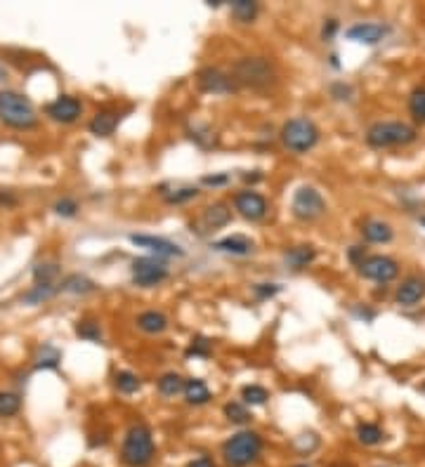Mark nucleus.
<instances>
[{
    "mask_svg": "<svg viewBox=\"0 0 425 467\" xmlns=\"http://www.w3.org/2000/svg\"><path fill=\"white\" fill-rule=\"evenodd\" d=\"M130 274H133V284L140 288H154L159 284H163L168 279V267H165L163 259L159 257H135L133 267H130Z\"/></svg>",
    "mask_w": 425,
    "mask_h": 467,
    "instance_id": "6e6552de",
    "label": "nucleus"
},
{
    "mask_svg": "<svg viewBox=\"0 0 425 467\" xmlns=\"http://www.w3.org/2000/svg\"><path fill=\"white\" fill-rule=\"evenodd\" d=\"M241 399H244L246 406H265L269 399V392L262 385H246L241 390Z\"/></svg>",
    "mask_w": 425,
    "mask_h": 467,
    "instance_id": "c756f323",
    "label": "nucleus"
},
{
    "mask_svg": "<svg viewBox=\"0 0 425 467\" xmlns=\"http://www.w3.org/2000/svg\"><path fill=\"white\" fill-rule=\"evenodd\" d=\"M21 408V396L15 392H0V418H12Z\"/></svg>",
    "mask_w": 425,
    "mask_h": 467,
    "instance_id": "7c9ffc66",
    "label": "nucleus"
},
{
    "mask_svg": "<svg viewBox=\"0 0 425 467\" xmlns=\"http://www.w3.org/2000/svg\"><path fill=\"white\" fill-rule=\"evenodd\" d=\"M57 291H60V288H55V286H33L31 291L24 295V302L26 304H40V302H45V300L53 297Z\"/></svg>",
    "mask_w": 425,
    "mask_h": 467,
    "instance_id": "f704fd0d",
    "label": "nucleus"
},
{
    "mask_svg": "<svg viewBox=\"0 0 425 467\" xmlns=\"http://www.w3.org/2000/svg\"><path fill=\"white\" fill-rule=\"evenodd\" d=\"M232 220V210H229L227 203H212L204 210L201 215V224L206 227V232H215V229H222L225 224H229Z\"/></svg>",
    "mask_w": 425,
    "mask_h": 467,
    "instance_id": "dca6fc26",
    "label": "nucleus"
},
{
    "mask_svg": "<svg viewBox=\"0 0 425 467\" xmlns=\"http://www.w3.org/2000/svg\"><path fill=\"white\" fill-rule=\"evenodd\" d=\"M210 354V342L206 338H197L192 340V345H189L187 349V356H208Z\"/></svg>",
    "mask_w": 425,
    "mask_h": 467,
    "instance_id": "4c0bfd02",
    "label": "nucleus"
},
{
    "mask_svg": "<svg viewBox=\"0 0 425 467\" xmlns=\"http://www.w3.org/2000/svg\"><path fill=\"white\" fill-rule=\"evenodd\" d=\"M185 399L189 406H204L210 401V390L206 385V380L201 378H189L185 380Z\"/></svg>",
    "mask_w": 425,
    "mask_h": 467,
    "instance_id": "4be33fe9",
    "label": "nucleus"
},
{
    "mask_svg": "<svg viewBox=\"0 0 425 467\" xmlns=\"http://www.w3.org/2000/svg\"><path fill=\"white\" fill-rule=\"evenodd\" d=\"M197 196H199L197 187H182V189H173V192H163V201L170 205H182V203L194 201Z\"/></svg>",
    "mask_w": 425,
    "mask_h": 467,
    "instance_id": "2f4dec72",
    "label": "nucleus"
},
{
    "mask_svg": "<svg viewBox=\"0 0 425 467\" xmlns=\"http://www.w3.org/2000/svg\"><path fill=\"white\" fill-rule=\"evenodd\" d=\"M57 276H60V264L40 262L33 267V286H55Z\"/></svg>",
    "mask_w": 425,
    "mask_h": 467,
    "instance_id": "a878e982",
    "label": "nucleus"
},
{
    "mask_svg": "<svg viewBox=\"0 0 425 467\" xmlns=\"http://www.w3.org/2000/svg\"><path fill=\"white\" fill-rule=\"evenodd\" d=\"M156 455L152 430L147 425H133L120 443V463L128 467H147Z\"/></svg>",
    "mask_w": 425,
    "mask_h": 467,
    "instance_id": "f03ea898",
    "label": "nucleus"
},
{
    "mask_svg": "<svg viewBox=\"0 0 425 467\" xmlns=\"http://www.w3.org/2000/svg\"><path fill=\"white\" fill-rule=\"evenodd\" d=\"M135 324L142 333H147V336H161V333L168 328V316L161 314V311H156V309H149V311H142V314L137 316Z\"/></svg>",
    "mask_w": 425,
    "mask_h": 467,
    "instance_id": "6ab92c4d",
    "label": "nucleus"
},
{
    "mask_svg": "<svg viewBox=\"0 0 425 467\" xmlns=\"http://www.w3.org/2000/svg\"><path fill=\"white\" fill-rule=\"evenodd\" d=\"M114 385H116L120 394H135V392L142 387V380L140 376H135L133 371H118L116 376H114Z\"/></svg>",
    "mask_w": 425,
    "mask_h": 467,
    "instance_id": "cd10ccee",
    "label": "nucleus"
},
{
    "mask_svg": "<svg viewBox=\"0 0 425 467\" xmlns=\"http://www.w3.org/2000/svg\"><path fill=\"white\" fill-rule=\"evenodd\" d=\"M262 437L253 430H241L222 443V458L229 467H251L262 455Z\"/></svg>",
    "mask_w": 425,
    "mask_h": 467,
    "instance_id": "f257e3e1",
    "label": "nucleus"
},
{
    "mask_svg": "<svg viewBox=\"0 0 425 467\" xmlns=\"http://www.w3.org/2000/svg\"><path fill=\"white\" fill-rule=\"evenodd\" d=\"M359 274L364 279L378 281V284H388V281H392L399 274V264L397 259L388 255H371L359 262Z\"/></svg>",
    "mask_w": 425,
    "mask_h": 467,
    "instance_id": "1a4fd4ad",
    "label": "nucleus"
},
{
    "mask_svg": "<svg viewBox=\"0 0 425 467\" xmlns=\"http://www.w3.org/2000/svg\"><path fill=\"white\" fill-rule=\"evenodd\" d=\"M212 248L220 253H227V255H251L253 253V241L248 239V236H241V234H234V236H225V239L215 241L212 244Z\"/></svg>",
    "mask_w": 425,
    "mask_h": 467,
    "instance_id": "f3484780",
    "label": "nucleus"
},
{
    "mask_svg": "<svg viewBox=\"0 0 425 467\" xmlns=\"http://www.w3.org/2000/svg\"><path fill=\"white\" fill-rule=\"evenodd\" d=\"M319 142V128L314 120L307 116H298L284 123L281 128V144L289 149L291 154H307L317 147Z\"/></svg>",
    "mask_w": 425,
    "mask_h": 467,
    "instance_id": "39448f33",
    "label": "nucleus"
},
{
    "mask_svg": "<svg viewBox=\"0 0 425 467\" xmlns=\"http://www.w3.org/2000/svg\"><path fill=\"white\" fill-rule=\"evenodd\" d=\"M199 88L204 92H212V95H229L237 90V83L232 80L229 73H222L220 68H204L197 76Z\"/></svg>",
    "mask_w": 425,
    "mask_h": 467,
    "instance_id": "f8f14e48",
    "label": "nucleus"
},
{
    "mask_svg": "<svg viewBox=\"0 0 425 467\" xmlns=\"http://www.w3.org/2000/svg\"><path fill=\"white\" fill-rule=\"evenodd\" d=\"M95 288L97 286H95L93 279H88V276H83V274H71V276H66V279L62 281L60 291L62 293H71V295H88V293H93Z\"/></svg>",
    "mask_w": 425,
    "mask_h": 467,
    "instance_id": "5701e85b",
    "label": "nucleus"
},
{
    "mask_svg": "<svg viewBox=\"0 0 425 467\" xmlns=\"http://www.w3.org/2000/svg\"><path fill=\"white\" fill-rule=\"evenodd\" d=\"M232 17L239 21V24H251V21H255L257 12H260V8H257V3H253V0H232Z\"/></svg>",
    "mask_w": 425,
    "mask_h": 467,
    "instance_id": "b1692460",
    "label": "nucleus"
},
{
    "mask_svg": "<svg viewBox=\"0 0 425 467\" xmlns=\"http://www.w3.org/2000/svg\"><path fill=\"white\" fill-rule=\"evenodd\" d=\"M130 241L137 246V248H145V250L152 253V257H182L185 255V250H182L180 246L173 244V241L168 239H161V236H149V234H133L130 236Z\"/></svg>",
    "mask_w": 425,
    "mask_h": 467,
    "instance_id": "9b49d317",
    "label": "nucleus"
},
{
    "mask_svg": "<svg viewBox=\"0 0 425 467\" xmlns=\"http://www.w3.org/2000/svg\"><path fill=\"white\" fill-rule=\"evenodd\" d=\"M357 439L364 443V446H378V443L386 439V432H383L381 425H376V423H359Z\"/></svg>",
    "mask_w": 425,
    "mask_h": 467,
    "instance_id": "bb28decb",
    "label": "nucleus"
},
{
    "mask_svg": "<svg viewBox=\"0 0 425 467\" xmlns=\"http://www.w3.org/2000/svg\"><path fill=\"white\" fill-rule=\"evenodd\" d=\"M361 236L369 244H388L392 241V227L383 220H366L361 224Z\"/></svg>",
    "mask_w": 425,
    "mask_h": 467,
    "instance_id": "412c9836",
    "label": "nucleus"
},
{
    "mask_svg": "<svg viewBox=\"0 0 425 467\" xmlns=\"http://www.w3.org/2000/svg\"><path fill=\"white\" fill-rule=\"evenodd\" d=\"M201 182H204L206 187H225V184L232 182V177H229L227 172H220V175H206V177H201Z\"/></svg>",
    "mask_w": 425,
    "mask_h": 467,
    "instance_id": "58836bf2",
    "label": "nucleus"
},
{
    "mask_svg": "<svg viewBox=\"0 0 425 467\" xmlns=\"http://www.w3.org/2000/svg\"><path fill=\"white\" fill-rule=\"evenodd\" d=\"M388 28L383 24H371V21H364V24H354L345 31L347 40H354V43L361 45H378L383 38H386Z\"/></svg>",
    "mask_w": 425,
    "mask_h": 467,
    "instance_id": "2eb2a0df",
    "label": "nucleus"
},
{
    "mask_svg": "<svg viewBox=\"0 0 425 467\" xmlns=\"http://www.w3.org/2000/svg\"><path fill=\"white\" fill-rule=\"evenodd\" d=\"M187 467H217V465H215V460L208 458V455H201V458L192 460V463H189Z\"/></svg>",
    "mask_w": 425,
    "mask_h": 467,
    "instance_id": "79ce46f5",
    "label": "nucleus"
},
{
    "mask_svg": "<svg viewBox=\"0 0 425 467\" xmlns=\"http://www.w3.org/2000/svg\"><path fill=\"white\" fill-rule=\"evenodd\" d=\"M338 31V21L336 19H329V24H324V31H321V38L324 40H331L333 33Z\"/></svg>",
    "mask_w": 425,
    "mask_h": 467,
    "instance_id": "37998d69",
    "label": "nucleus"
},
{
    "mask_svg": "<svg viewBox=\"0 0 425 467\" xmlns=\"http://www.w3.org/2000/svg\"><path fill=\"white\" fill-rule=\"evenodd\" d=\"M80 111H83V104L71 95H62L57 97L53 104H48V116L53 118L55 123H62V125L76 123Z\"/></svg>",
    "mask_w": 425,
    "mask_h": 467,
    "instance_id": "ddd939ff",
    "label": "nucleus"
},
{
    "mask_svg": "<svg viewBox=\"0 0 425 467\" xmlns=\"http://www.w3.org/2000/svg\"><path fill=\"white\" fill-rule=\"evenodd\" d=\"M222 413H225V418L229 420V423H234V425H248L251 418H253L251 411L246 408V403H241V401H229V403H225Z\"/></svg>",
    "mask_w": 425,
    "mask_h": 467,
    "instance_id": "c85d7f7f",
    "label": "nucleus"
},
{
    "mask_svg": "<svg viewBox=\"0 0 425 467\" xmlns=\"http://www.w3.org/2000/svg\"><path fill=\"white\" fill-rule=\"evenodd\" d=\"M409 111L416 123H425V88H416L409 97Z\"/></svg>",
    "mask_w": 425,
    "mask_h": 467,
    "instance_id": "473e14b6",
    "label": "nucleus"
},
{
    "mask_svg": "<svg viewBox=\"0 0 425 467\" xmlns=\"http://www.w3.org/2000/svg\"><path fill=\"white\" fill-rule=\"evenodd\" d=\"M291 212L296 220L300 222H312L326 212V201L314 187H300L293 194L291 201Z\"/></svg>",
    "mask_w": 425,
    "mask_h": 467,
    "instance_id": "0eeeda50",
    "label": "nucleus"
},
{
    "mask_svg": "<svg viewBox=\"0 0 425 467\" xmlns=\"http://www.w3.org/2000/svg\"><path fill=\"white\" fill-rule=\"evenodd\" d=\"M425 297V279L423 276H409V279L401 281V286L395 293V300L401 307H413Z\"/></svg>",
    "mask_w": 425,
    "mask_h": 467,
    "instance_id": "4468645a",
    "label": "nucleus"
},
{
    "mask_svg": "<svg viewBox=\"0 0 425 467\" xmlns=\"http://www.w3.org/2000/svg\"><path fill=\"white\" fill-rule=\"evenodd\" d=\"M331 95L336 97V100H350V95H352V88H350V85H343V83H336L331 88Z\"/></svg>",
    "mask_w": 425,
    "mask_h": 467,
    "instance_id": "ea45409f",
    "label": "nucleus"
},
{
    "mask_svg": "<svg viewBox=\"0 0 425 467\" xmlns=\"http://www.w3.org/2000/svg\"><path fill=\"white\" fill-rule=\"evenodd\" d=\"M159 387V394L161 396H177L180 392H185V378L177 376V373H163V376L159 378L156 383Z\"/></svg>",
    "mask_w": 425,
    "mask_h": 467,
    "instance_id": "393cba45",
    "label": "nucleus"
},
{
    "mask_svg": "<svg viewBox=\"0 0 425 467\" xmlns=\"http://www.w3.org/2000/svg\"><path fill=\"white\" fill-rule=\"evenodd\" d=\"M411 142H416V130L401 120H381L366 130V144L373 149L404 147Z\"/></svg>",
    "mask_w": 425,
    "mask_h": 467,
    "instance_id": "423d86ee",
    "label": "nucleus"
},
{
    "mask_svg": "<svg viewBox=\"0 0 425 467\" xmlns=\"http://www.w3.org/2000/svg\"><path fill=\"white\" fill-rule=\"evenodd\" d=\"M421 224H423V227H425V217H421Z\"/></svg>",
    "mask_w": 425,
    "mask_h": 467,
    "instance_id": "c03bdc74",
    "label": "nucleus"
},
{
    "mask_svg": "<svg viewBox=\"0 0 425 467\" xmlns=\"http://www.w3.org/2000/svg\"><path fill=\"white\" fill-rule=\"evenodd\" d=\"M298 467H307V465H298Z\"/></svg>",
    "mask_w": 425,
    "mask_h": 467,
    "instance_id": "a18cd8bd",
    "label": "nucleus"
},
{
    "mask_svg": "<svg viewBox=\"0 0 425 467\" xmlns=\"http://www.w3.org/2000/svg\"><path fill=\"white\" fill-rule=\"evenodd\" d=\"M229 76L237 83V88L244 85V88L262 90L274 83V68L265 57H241L239 62H234Z\"/></svg>",
    "mask_w": 425,
    "mask_h": 467,
    "instance_id": "20e7f679",
    "label": "nucleus"
},
{
    "mask_svg": "<svg viewBox=\"0 0 425 467\" xmlns=\"http://www.w3.org/2000/svg\"><path fill=\"white\" fill-rule=\"evenodd\" d=\"M62 354L60 349L50 347V345H45V347L38 349V356H36V368H57V363H60Z\"/></svg>",
    "mask_w": 425,
    "mask_h": 467,
    "instance_id": "72a5a7b5",
    "label": "nucleus"
},
{
    "mask_svg": "<svg viewBox=\"0 0 425 467\" xmlns=\"http://www.w3.org/2000/svg\"><path fill=\"white\" fill-rule=\"evenodd\" d=\"M423 390H425V385H423Z\"/></svg>",
    "mask_w": 425,
    "mask_h": 467,
    "instance_id": "49530a36",
    "label": "nucleus"
},
{
    "mask_svg": "<svg viewBox=\"0 0 425 467\" xmlns=\"http://www.w3.org/2000/svg\"><path fill=\"white\" fill-rule=\"evenodd\" d=\"M255 293L260 297H272L274 293H279V286H274V284H260V286H255Z\"/></svg>",
    "mask_w": 425,
    "mask_h": 467,
    "instance_id": "a19ab883",
    "label": "nucleus"
},
{
    "mask_svg": "<svg viewBox=\"0 0 425 467\" xmlns=\"http://www.w3.org/2000/svg\"><path fill=\"white\" fill-rule=\"evenodd\" d=\"M78 203L73 199H62V201H57L55 203V212L60 217H76L78 215Z\"/></svg>",
    "mask_w": 425,
    "mask_h": 467,
    "instance_id": "e433bc0d",
    "label": "nucleus"
},
{
    "mask_svg": "<svg viewBox=\"0 0 425 467\" xmlns=\"http://www.w3.org/2000/svg\"><path fill=\"white\" fill-rule=\"evenodd\" d=\"M0 120L15 130L36 128L38 116L33 104L15 90H0Z\"/></svg>",
    "mask_w": 425,
    "mask_h": 467,
    "instance_id": "7ed1b4c3",
    "label": "nucleus"
},
{
    "mask_svg": "<svg viewBox=\"0 0 425 467\" xmlns=\"http://www.w3.org/2000/svg\"><path fill=\"white\" fill-rule=\"evenodd\" d=\"M118 111H111V109H105V111H97L95 118L90 120L88 130L93 132L95 137H109L114 135V130L118 128Z\"/></svg>",
    "mask_w": 425,
    "mask_h": 467,
    "instance_id": "a211bd4d",
    "label": "nucleus"
},
{
    "mask_svg": "<svg viewBox=\"0 0 425 467\" xmlns=\"http://www.w3.org/2000/svg\"><path fill=\"white\" fill-rule=\"evenodd\" d=\"M76 336L88 340V342H100L102 340V328L95 321H78L76 324Z\"/></svg>",
    "mask_w": 425,
    "mask_h": 467,
    "instance_id": "c9c22d12",
    "label": "nucleus"
},
{
    "mask_svg": "<svg viewBox=\"0 0 425 467\" xmlns=\"http://www.w3.org/2000/svg\"><path fill=\"white\" fill-rule=\"evenodd\" d=\"M234 208H237V212L244 217V220L257 222L267 215L269 203L262 194L253 192V189H244V192L234 194Z\"/></svg>",
    "mask_w": 425,
    "mask_h": 467,
    "instance_id": "9d476101",
    "label": "nucleus"
},
{
    "mask_svg": "<svg viewBox=\"0 0 425 467\" xmlns=\"http://www.w3.org/2000/svg\"><path fill=\"white\" fill-rule=\"evenodd\" d=\"M314 259H317V250H314L312 246H293L284 253V262L289 264L291 269H296V272L309 267Z\"/></svg>",
    "mask_w": 425,
    "mask_h": 467,
    "instance_id": "aec40b11",
    "label": "nucleus"
}]
</instances>
